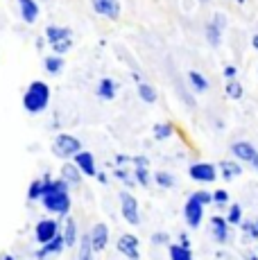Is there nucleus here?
<instances>
[{
    "mask_svg": "<svg viewBox=\"0 0 258 260\" xmlns=\"http://www.w3.org/2000/svg\"><path fill=\"white\" fill-rule=\"evenodd\" d=\"M41 204L48 213L59 215V217H66V215L71 213V206H73L71 186H68L61 177L59 179L46 177V192H43V197H41Z\"/></svg>",
    "mask_w": 258,
    "mask_h": 260,
    "instance_id": "1",
    "label": "nucleus"
},
{
    "mask_svg": "<svg viewBox=\"0 0 258 260\" xmlns=\"http://www.w3.org/2000/svg\"><path fill=\"white\" fill-rule=\"evenodd\" d=\"M50 100H52V88L48 86V82L34 79L25 88V93H23V109L29 116H39V113H43L50 107Z\"/></svg>",
    "mask_w": 258,
    "mask_h": 260,
    "instance_id": "2",
    "label": "nucleus"
},
{
    "mask_svg": "<svg viewBox=\"0 0 258 260\" xmlns=\"http://www.w3.org/2000/svg\"><path fill=\"white\" fill-rule=\"evenodd\" d=\"M46 41L50 43L54 54H66L71 52L73 48V32L68 27H61V25H48L46 27Z\"/></svg>",
    "mask_w": 258,
    "mask_h": 260,
    "instance_id": "3",
    "label": "nucleus"
},
{
    "mask_svg": "<svg viewBox=\"0 0 258 260\" xmlns=\"http://www.w3.org/2000/svg\"><path fill=\"white\" fill-rule=\"evenodd\" d=\"M52 154L57 158H63V161H71L73 156H75L77 152H82V141H79L77 136H73V134H59L57 138L52 141Z\"/></svg>",
    "mask_w": 258,
    "mask_h": 260,
    "instance_id": "4",
    "label": "nucleus"
},
{
    "mask_svg": "<svg viewBox=\"0 0 258 260\" xmlns=\"http://www.w3.org/2000/svg\"><path fill=\"white\" fill-rule=\"evenodd\" d=\"M120 215L127 224L138 226L141 224V208H138V199L132 192H120Z\"/></svg>",
    "mask_w": 258,
    "mask_h": 260,
    "instance_id": "5",
    "label": "nucleus"
},
{
    "mask_svg": "<svg viewBox=\"0 0 258 260\" xmlns=\"http://www.w3.org/2000/svg\"><path fill=\"white\" fill-rule=\"evenodd\" d=\"M59 233H61V226H59V222H57L54 217L39 219L37 226H34V240H37L39 244L50 242V240H52V238H57Z\"/></svg>",
    "mask_w": 258,
    "mask_h": 260,
    "instance_id": "6",
    "label": "nucleus"
},
{
    "mask_svg": "<svg viewBox=\"0 0 258 260\" xmlns=\"http://www.w3.org/2000/svg\"><path fill=\"white\" fill-rule=\"evenodd\" d=\"M231 154L238 158V161H245L247 166H251L258 172V149L251 143L247 141H238L231 145Z\"/></svg>",
    "mask_w": 258,
    "mask_h": 260,
    "instance_id": "7",
    "label": "nucleus"
},
{
    "mask_svg": "<svg viewBox=\"0 0 258 260\" xmlns=\"http://www.w3.org/2000/svg\"><path fill=\"white\" fill-rule=\"evenodd\" d=\"M116 249L129 260L141 258V242H138V238L132 236V233H122V236L116 240Z\"/></svg>",
    "mask_w": 258,
    "mask_h": 260,
    "instance_id": "8",
    "label": "nucleus"
},
{
    "mask_svg": "<svg viewBox=\"0 0 258 260\" xmlns=\"http://www.w3.org/2000/svg\"><path fill=\"white\" fill-rule=\"evenodd\" d=\"M91 7L98 16L118 21L120 18V0H91Z\"/></svg>",
    "mask_w": 258,
    "mask_h": 260,
    "instance_id": "9",
    "label": "nucleus"
},
{
    "mask_svg": "<svg viewBox=\"0 0 258 260\" xmlns=\"http://www.w3.org/2000/svg\"><path fill=\"white\" fill-rule=\"evenodd\" d=\"M73 163L79 168V172L84 174V177H88V179H93V177H98V163H95V156H93L88 149H82V152H77L75 156L71 158Z\"/></svg>",
    "mask_w": 258,
    "mask_h": 260,
    "instance_id": "10",
    "label": "nucleus"
},
{
    "mask_svg": "<svg viewBox=\"0 0 258 260\" xmlns=\"http://www.w3.org/2000/svg\"><path fill=\"white\" fill-rule=\"evenodd\" d=\"M188 174H190L192 181H200V183H211L217 179V168L213 163H192L188 168Z\"/></svg>",
    "mask_w": 258,
    "mask_h": 260,
    "instance_id": "11",
    "label": "nucleus"
},
{
    "mask_svg": "<svg viewBox=\"0 0 258 260\" xmlns=\"http://www.w3.org/2000/svg\"><path fill=\"white\" fill-rule=\"evenodd\" d=\"M183 217H186V224L190 229H197L204 219V206L197 202L195 197H188L186 206H183Z\"/></svg>",
    "mask_w": 258,
    "mask_h": 260,
    "instance_id": "12",
    "label": "nucleus"
},
{
    "mask_svg": "<svg viewBox=\"0 0 258 260\" xmlns=\"http://www.w3.org/2000/svg\"><path fill=\"white\" fill-rule=\"evenodd\" d=\"M88 236H91V244H93V251L95 253H100V251L107 249V244H109V226L104 222L93 224V229L88 231Z\"/></svg>",
    "mask_w": 258,
    "mask_h": 260,
    "instance_id": "13",
    "label": "nucleus"
},
{
    "mask_svg": "<svg viewBox=\"0 0 258 260\" xmlns=\"http://www.w3.org/2000/svg\"><path fill=\"white\" fill-rule=\"evenodd\" d=\"M16 5H18V14H21V18H23V23H27V25H34L39 21V0H16Z\"/></svg>",
    "mask_w": 258,
    "mask_h": 260,
    "instance_id": "14",
    "label": "nucleus"
},
{
    "mask_svg": "<svg viewBox=\"0 0 258 260\" xmlns=\"http://www.w3.org/2000/svg\"><path fill=\"white\" fill-rule=\"evenodd\" d=\"M63 249H66V242H63V236L59 233L57 238H52L50 242H46V244H41V249L37 251V260H46L48 256H57V253H61Z\"/></svg>",
    "mask_w": 258,
    "mask_h": 260,
    "instance_id": "15",
    "label": "nucleus"
},
{
    "mask_svg": "<svg viewBox=\"0 0 258 260\" xmlns=\"http://www.w3.org/2000/svg\"><path fill=\"white\" fill-rule=\"evenodd\" d=\"M211 229H213V240H215L217 244L229 242V222H227V217L213 215L211 217Z\"/></svg>",
    "mask_w": 258,
    "mask_h": 260,
    "instance_id": "16",
    "label": "nucleus"
},
{
    "mask_svg": "<svg viewBox=\"0 0 258 260\" xmlns=\"http://www.w3.org/2000/svg\"><path fill=\"white\" fill-rule=\"evenodd\" d=\"M95 95L100 100H107V102H111V100L118 95V82H116V79H111V77H102L100 82H98Z\"/></svg>",
    "mask_w": 258,
    "mask_h": 260,
    "instance_id": "17",
    "label": "nucleus"
},
{
    "mask_svg": "<svg viewBox=\"0 0 258 260\" xmlns=\"http://www.w3.org/2000/svg\"><path fill=\"white\" fill-rule=\"evenodd\" d=\"M61 179L68 183V186H79V183H82V179H84V174L79 172V168L73 161H66L61 166Z\"/></svg>",
    "mask_w": 258,
    "mask_h": 260,
    "instance_id": "18",
    "label": "nucleus"
},
{
    "mask_svg": "<svg viewBox=\"0 0 258 260\" xmlns=\"http://www.w3.org/2000/svg\"><path fill=\"white\" fill-rule=\"evenodd\" d=\"M61 236H63V242H66V247H71V249L79 242L77 222L73 217H68V215H66V224H63V229H61Z\"/></svg>",
    "mask_w": 258,
    "mask_h": 260,
    "instance_id": "19",
    "label": "nucleus"
},
{
    "mask_svg": "<svg viewBox=\"0 0 258 260\" xmlns=\"http://www.w3.org/2000/svg\"><path fill=\"white\" fill-rule=\"evenodd\" d=\"M95 251H93V244H91V236L84 233L77 242V260H93Z\"/></svg>",
    "mask_w": 258,
    "mask_h": 260,
    "instance_id": "20",
    "label": "nucleus"
},
{
    "mask_svg": "<svg viewBox=\"0 0 258 260\" xmlns=\"http://www.w3.org/2000/svg\"><path fill=\"white\" fill-rule=\"evenodd\" d=\"M63 66H66V61H63V57L61 54H48L46 59H43V68H46V73H50V75H59L63 71Z\"/></svg>",
    "mask_w": 258,
    "mask_h": 260,
    "instance_id": "21",
    "label": "nucleus"
},
{
    "mask_svg": "<svg viewBox=\"0 0 258 260\" xmlns=\"http://www.w3.org/2000/svg\"><path fill=\"white\" fill-rule=\"evenodd\" d=\"M43 192H46V177L34 179L27 188V202H41Z\"/></svg>",
    "mask_w": 258,
    "mask_h": 260,
    "instance_id": "22",
    "label": "nucleus"
},
{
    "mask_svg": "<svg viewBox=\"0 0 258 260\" xmlns=\"http://www.w3.org/2000/svg\"><path fill=\"white\" fill-rule=\"evenodd\" d=\"M188 82H190L195 93H206L208 91V79L200 71H188Z\"/></svg>",
    "mask_w": 258,
    "mask_h": 260,
    "instance_id": "23",
    "label": "nucleus"
},
{
    "mask_svg": "<svg viewBox=\"0 0 258 260\" xmlns=\"http://www.w3.org/2000/svg\"><path fill=\"white\" fill-rule=\"evenodd\" d=\"M222 32H224V29H220L213 21H208L206 27H204V34H206L208 46H213V48L220 46V43H222Z\"/></svg>",
    "mask_w": 258,
    "mask_h": 260,
    "instance_id": "24",
    "label": "nucleus"
},
{
    "mask_svg": "<svg viewBox=\"0 0 258 260\" xmlns=\"http://www.w3.org/2000/svg\"><path fill=\"white\" fill-rule=\"evenodd\" d=\"M168 256L170 260H192L190 247H183V244H168Z\"/></svg>",
    "mask_w": 258,
    "mask_h": 260,
    "instance_id": "25",
    "label": "nucleus"
},
{
    "mask_svg": "<svg viewBox=\"0 0 258 260\" xmlns=\"http://www.w3.org/2000/svg\"><path fill=\"white\" fill-rule=\"evenodd\" d=\"M220 172H222V177H224V181H233L236 177L242 174V166H238L236 161H222Z\"/></svg>",
    "mask_w": 258,
    "mask_h": 260,
    "instance_id": "26",
    "label": "nucleus"
},
{
    "mask_svg": "<svg viewBox=\"0 0 258 260\" xmlns=\"http://www.w3.org/2000/svg\"><path fill=\"white\" fill-rule=\"evenodd\" d=\"M136 91H138V98H141L145 104H154L156 98H158V95H156V88L152 86V84H145V82H138V88H136Z\"/></svg>",
    "mask_w": 258,
    "mask_h": 260,
    "instance_id": "27",
    "label": "nucleus"
},
{
    "mask_svg": "<svg viewBox=\"0 0 258 260\" xmlns=\"http://www.w3.org/2000/svg\"><path fill=\"white\" fill-rule=\"evenodd\" d=\"M172 124L170 122H158V124H154V129H152V136H154V141H168V138L172 136Z\"/></svg>",
    "mask_w": 258,
    "mask_h": 260,
    "instance_id": "28",
    "label": "nucleus"
},
{
    "mask_svg": "<svg viewBox=\"0 0 258 260\" xmlns=\"http://www.w3.org/2000/svg\"><path fill=\"white\" fill-rule=\"evenodd\" d=\"M154 183L158 188L170 190V188L177 186V179H175V174H170V172H156L154 174Z\"/></svg>",
    "mask_w": 258,
    "mask_h": 260,
    "instance_id": "29",
    "label": "nucleus"
},
{
    "mask_svg": "<svg viewBox=\"0 0 258 260\" xmlns=\"http://www.w3.org/2000/svg\"><path fill=\"white\" fill-rule=\"evenodd\" d=\"M224 93H227V98H231V100H240L242 98V84L236 82V79H229V82L224 84Z\"/></svg>",
    "mask_w": 258,
    "mask_h": 260,
    "instance_id": "30",
    "label": "nucleus"
},
{
    "mask_svg": "<svg viewBox=\"0 0 258 260\" xmlns=\"http://www.w3.org/2000/svg\"><path fill=\"white\" fill-rule=\"evenodd\" d=\"M227 222H229V224H240L242 222V206H240V204H231V206H229Z\"/></svg>",
    "mask_w": 258,
    "mask_h": 260,
    "instance_id": "31",
    "label": "nucleus"
},
{
    "mask_svg": "<svg viewBox=\"0 0 258 260\" xmlns=\"http://www.w3.org/2000/svg\"><path fill=\"white\" fill-rule=\"evenodd\" d=\"M134 179H136V183H138V186H143V188H147V186H150V181H152L147 168H136V170H134Z\"/></svg>",
    "mask_w": 258,
    "mask_h": 260,
    "instance_id": "32",
    "label": "nucleus"
},
{
    "mask_svg": "<svg viewBox=\"0 0 258 260\" xmlns=\"http://www.w3.org/2000/svg\"><path fill=\"white\" fill-rule=\"evenodd\" d=\"M240 229H242V233H245L247 238L258 240V226H256V222H249V219H242V222H240Z\"/></svg>",
    "mask_w": 258,
    "mask_h": 260,
    "instance_id": "33",
    "label": "nucleus"
},
{
    "mask_svg": "<svg viewBox=\"0 0 258 260\" xmlns=\"http://www.w3.org/2000/svg\"><path fill=\"white\" fill-rule=\"evenodd\" d=\"M190 197H195L197 202L202 204V206H208V204H213V192H206V190H197V192H192Z\"/></svg>",
    "mask_w": 258,
    "mask_h": 260,
    "instance_id": "34",
    "label": "nucleus"
},
{
    "mask_svg": "<svg viewBox=\"0 0 258 260\" xmlns=\"http://www.w3.org/2000/svg\"><path fill=\"white\" fill-rule=\"evenodd\" d=\"M227 202H229V192H227V190H215V192H213V204L224 206Z\"/></svg>",
    "mask_w": 258,
    "mask_h": 260,
    "instance_id": "35",
    "label": "nucleus"
},
{
    "mask_svg": "<svg viewBox=\"0 0 258 260\" xmlns=\"http://www.w3.org/2000/svg\"><path fill=\"white\" fill-rule=\"evenodd\" d=\"M113 174H116V179H120V181H125L127 183V186H132V177H129V172H127V170H122V168H116V170H113Z\"/></svg>",
    "mask_w": 258,
    "mask_h": 260,
    "instance_id": "36",
    "label": "nucleus"
},
{
    "mask_svg": "<svg viewBox=\"0 0 258 260\" xmlns=\"http://www.w3.org/2000/svg\"><path fill=\"white\" fill-rule=\"evenodd\" d=\"M152 244H170V236L163 233V231H158V233L152 236Z\"/></svg>",
    "mask_w": 258,
    "mask_h": 260,
    "instance_id": "37",
    "label": "nucleus"
},
{
    "mask_svg": "<svg viewBox=\"0 0 258 260\" xmlns=\"http://www.w3.org/2000/svg\"><path fill=\"white\" fill-rule=\"evenodd\" d=\"M211 21L215 23L220 29H224V27H227V18H224V14H220V12H217V14H213V18H211Z\"/></svg>",
    "mask_w": 258,
    "mask_h": 260,
    "instance_id": "38",
    "label": "nucleus"
},
{
    "mask_svg": "<svg viewBox=\"0 0 258 260\" xmlns=\"http://www.w3.org/2000/svg\"><path fill=\"white\" fill-rule=\"evenodd\" d=\"M222 75H224L227 79H236L238 68H236V66H224V71H222Z\"/></svg>",
    "mask_w": 258,
    "mask_h": 260,
    "instance_id": "39",
    "label": "nucleus"
},
{
    "mask_svg": "<svg viewBox=\"0 0 258 260\" xmlns=\"http://www.w3.org/2000/svg\"><path fill=\"white\" fill-rule=\"evenodd\" d=\"M132 161H134V166H136V168H147V163H150L145 156H134Z\"/></svg>",
    "mask_w": 258,
    "mask_h": 260,
    "instance_id": "40",
    "label": "nucleus"
},
{
    "mask_svg": "<svg viewBox=\"0 0 258 260\" xmlns=\"http://www.w3.org/2000/svg\"><path fill=\"white\" fill-rule=\"evenodd\" d=\"M129 161H132V158H129V156H125V154H118V156H116V168H122V166H127Z\"/></svg>",
    "mask_w": 258,
    "mask_h": 260,
    "instance_id": "41",
    "label": "nucleus"
},
{
    "mask_svg": "<svg viewBox=\"0 0 258 260\" xmlns=\"http://www.w3.org/2000/svg\"><path fill=\"white\" fill-rule=\"evenodd\" d=\"M179 244H183V247H190V238H188L186 233H181V236H179Z\"/></svg>",
    "mask_w": 258,
    "mask_h": 260,
    "instance_id": "42",
    "label": "nucleus"
},
{
    "mask_svg": "<svg viewBox=\"0 0 258 260\" xmlns=\"http://www.w3.org/2000/svg\"><path fill=\"white\" fill-rule=\"evenodd\" d=\"M0 260H16L12 256V253H3V256H0Z\"/></svg>",
    "mask_w": 258,
    "mask_h": 260,
    "instance_id": "43",
    "label": "nucleus"
},
{
    "mask_svg": "<svg viewBox=\"0 0 258 260\" xmlns=\"http://www.w3.org/2000/svg\"><path fill=\"white\" fill-rule=\"evenodd\" d=\"M98 181H100V183H107V174H100V172H98Z\"/></svg>",
    "mask_w": 258,
    "mask_h": 260,
    "instance_id": "44",
    "label": "nucleus"
},
{
    "mask_svg": "<svg viewBox=\"0 0 258 260\" xmlns=\"http://www.w3.org/2000/svg\"><path fill=\"white\" fill-rule=\"evenodd\" d=\"M251 46H254V50H258V34H254V39H251Z\"/></svg>",
    "mask_w": 258,
    "mask_h": 260,
    "instance_id": "45",
    "label": "nucleus"
},
{
    "mask_svg": "<svg viewBox=\"0 0 258 260\" xmlns=\"http://www.w3.org/2000/svg\"><path fill=\"white\" fill-rule=\"evenodd\" d=\"M247 260H258L256 253H247Z\"/></svg>",
    "mask_w": 258,
    "mask_h": 260,
    "instance_id": "46",
    "label": "nucleus"
},
{
    "mask_svg": "<svg viewBox=\"0 0 258 260\" xmlns=\"http://www.w3.org/2000/svg\"><path fill=\"white\" fill-rule=\"evenodd\" d=\"M200 3H208V0H200Z\"/></svg>",
    "mask_w": 258,
    "mask_h": 260,
    "instance_id": "47",
    "label": "nucleus"
},
{
    "mask_svg": "<svg viewBox=\"0 0 258 260\" xmlns=\"http://www.w3.org/2000/svg\"><path fill=\"white\" fill-rule=\"evenodd\" d=\"M256 226H258V219H256Z\"/></svg>",
    "mask_w": 258,
    "mask_h": 260,
    "instance_id": "48",
    "label": "nucleus"
}]
</instances>
